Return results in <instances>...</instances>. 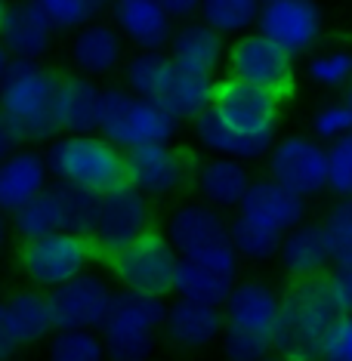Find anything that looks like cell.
Segmentation results:
<instances>
[{
  "label": "cell",
  "mask_w": 352,
  "mask_h": 361,
  "mask_svg": "<svg viewBox=\"0 0 352 361\" xmlns=\"http://www.w3.org/2000/svg\"><path fill=\"white\" fill-rule=\"evenodd\" d=\"M121 75L136 99L152 102L176 124H195L214 105L217 80L179 68L167 53H130Z\"/></svg>",
  "instance_id": "cell-1"
},
{
  "label": "cell",
  "mask_w": 352,
  "mask_h": 361,
  "mask_svg": "<svg viewBox=\"0 0 352 361\" xmlns=\"http://www.w3.org/2000/svg\"><path fill=\"white\" fill-rule=\"evenodd\" d=\"M340 315L343 312L331 293L327 275L288 281L281 290V315L272 334V352L291 361H318Z\"/></svg>",
  "instance_id": "cell-2"
},
{
  "label": "cell",
  "mask_w": 352,
  "mask_h": 361,
  "mask_svg": "<svg viewBox=\"0 0 352 361\" xmlns=\"http://www.w3.org/2000/svg\"><path fill=\"white\" fill-rule=\"evenodd\" d=\"M62 75L47 62L13 59L10 71L0 87V111L19 130L22 142L50 145L56 142L59 124H56V99H59Z\"/></svg>",
  "instance_id": "cell-3"
},
{
  "label": "cell",
  "mask_w": 352,
  "mask_h": 361,
  "mask_svg": "<svg viewBox=\"0 0 352 361\" xmlns=\"http://www.w3.org/2000/svg\"><path fill=\"white\" fill-rule=\"evenodd\" d=\"M164 235L174 244L179 259L198 262L229 278H241V259L232 244L229 216L201 201H183L170 210Z\"/></svg>",
  "instance_id": "cell-4"
},
{
  "label": "cell",
  "mask_w": 352,
  "mask_h": 361,
  "mask_svg": "<svg viewBox=\"0 0 352 361\" xmlns=\"http://www.w3.org/2000/svg\"><path fill=\"white\" fill-rule=\"evenodd\" d=\"M53 183L71 185L90 195H109L127 183L124 152L114 149L99 133L90 136H59L44 149Z\"/></svg>",
  "instance_id": "cell-5"
},
{
  "label": "cell",
  "mask_w": 352,
  "mask_h": 361,
  "mask_svg": "<svg viewBox=\"0 0 352 361\" xmlns=\"http://www.w3.org/2000/svg\"><path fill=\"white\" fill-rule=\"evenodd\" d=\"M114 149L133 152L142 145H174L179 124L170 114L154 109L152 102L136 99L124 84L102 87V109H99V130Z\"/></svg>",
  "instance_id": "cell-6"
},
{
  "label": "cell",
  "mask_w": 352,
  "mask_h": 361,
  "mask_svg": "<svg viewBox=\"0 0 352 361\" xmlns=\"http://www.w3.org/2000/svg\"><path fill=\"white\" fill-rule=\"evenodd\" d=\"M167 302L133 290H114L111 309L102 324V340L109 349V361H149L164 334Z\"/></svg>",
  "instance_id": "cell-7"
},
{
  "label": "cell",
  "mask_w": 352,
  "mask_h": 361,
  "mask_svg": "<svg viewBox=\"0 0 352 361\" xmlns=\"http://www.w3.org/2000/svg\"><path fill=\"white\" fill-rule=\"evenodd\" d=\"M99 266L109 272L111 281H118L121 290H133V293L164 300L167 293H174L179 253L174 250V244L167 241V235L161 228H152V232H145L130 247L102 259Z\"/></svg>",
  "instance_id": "cell-8"
},
{
  "label": "cell",
  "mask_w": 352,
  "mask_h": 361,
  "mask_svg": "<svg viewBox=\"0 0 352 361\" xmlns=\"http://www.w3.org/2000/svg\"><path fill=\"white\" fill-rule=\"evenodd\" d=\"M93 250L87 238L59 232L50 238H40L31 244H19L16 250V269L28 281V287H37L44 293H53L59 287L71 284L75 278L90 272Z\"/></svg>",
  "instance_id": "cell-9"
},
{
  "label": "cell",
  "mask_w": 352,
  "mask_h": 361,
  "mask_svg": "<svg viewBox=\"0 0 352 361\" xmlns=\"http://www.w3.org/2000/svg\"><path fill=\"white\" fill-rule=\"evenodd\" d=\"M124 164L127 183L154 201L195 188V173L201 161L183 145H142V149L124 152Z\"/></svg>",
  "instance_id": "cell-10"
},
{
  "label": "cell",
  "mask_w": 352,
  "mask_h": 361,
  "mask_svg": "<svg viewBox=\"0 0 352 361\" xmlns=\"http://www.w3.org/2000/svg\"><path fill=\"white\" fill-rule=\"evenodd\" d=\"M152 228V201L130 183L118 185L114 192L102 195L99 201V219H96V228L90 235L93 259H109L111 253L130 247Z\"/></svg>",
  "instance_id": "cell-11"
},
{
  "label": "cell",
  "mask_w": 352,
  "mask_h": 361,
  "mask_svg": "<svg viewBox=\"0 0 352 361\" xmlns=\"http://www.w3.org/2000/svg\"><path fill=\"white\" fill-rule=\"evenodd\" d=\"M266 176L275 179L303 201H312L327 192V145H322L315 136L291 133L278 136L266 158Z\"/></svg>",
  "instance_id": "cell-12"
},
{
  "label": "cell",
  "mask_w": 352,
  "mask_h": 361,
  "mask_svg": "<svg viewBox=\"0 0 352 361\" xmlns=\"http://www.w3.org/2000/svg\"><path fill=\"white\" fill-rule=\"evenodd\" d=\"M226 78L269 90L284 99L297 87V59L284 53L281 47H275L260 31H253V35H244L229 44Z\"/></svg>",
  "instance_id": "cell-13"
},
{
  "label": "cell",
  "mask_w": 352,
  "mask_h": 361,
  "mask_svg": "<svg viewBox=\"0 0 352 361\" xmlns=\"http://www.w3.org/2000/svg\"><path fill=\"white\" fill-rule=\"evenodd\" d=\"M210 111H214L226 127L238 130L244 136L278 139L281 96L269 93V90L241 84V80H235V78H223V80H217Z\"/></svg>",
  "instance_id": "cell-14"
},
{
  "label": "cell",
  "mask_w": 352,
  "mask_h": 361,
  "mask_svg": "<svg viewBox=\"0 0 352 361\" xmlns=\"http://www.w3.org/2000/svg\"><path fill=\"white\" fill-rule=\"evenodd\" d=\"M257 31L288 56L300 59L322 44L324 13L309 0H269L260 10Z\"/></svg>",
  "instance_id": "cell-15"
},
{
  "label": "cell",
  "mask_w": 352,
  "mask_h": 361,
  "mask_svg": "<svg viewBox=\"0 0 352 361\" xmlns=\"http://www.w3.org/2000/svg\"><path fill=\"white\" fill-rule=\"evenodd\" d=\"M114 290L109 275L93 272L75 278L71 284L50 293V309L56 331H102L105 315L111 309Z\"/></svg>",
  "instance_id": "cell-16"
},
{
  "label": "cell",
  "mask_w": 352,
  "mask_h": 361,
  "mask_svg": "<svg viewBox=\"0 0 352 361\" xmlns=\"http://www.w3.org/2000/svg\"><path fill=\"white\" fill-rule=\"evenodd\" d=\"M109 22L121 31L127 47H133V53H167L170 40L176 35V25L170 22V16L164 13V4H158V0L114 4Z\"/></svg>",
  "instance_id": "cell-17"
},
{
  "label": "cell",
  "mask_w": 352,
  "mask_h": 361,
  "mask_svg": "<svg viewBox=\"0 0 352 361\" xmlns=\"http://www.w3.org/2000/svg\"><path fill=\"white\" fill-rule=\"evenodd\" d=\"M238 213L244 219H250V223H257V226H263L269 232L284 238L309 219V201L297 198V195L288 192L284 185H278L275 179L257 176Z\"/></svg>",
  "instance_id": "cell-18"
},
{
  "label": "cell",
  "mask_w": 352,
  "mask_h": 361,
  "mask_svg": "<svg viewBox=\"0 0 352 361\" xmlns=\"http://www.w3.org/2000/svg\"><path fill=\"white\" fill-rule=\"evenodd\" d=\"M130 47L121 37V31L111 25L109 19L93 22L84 31H78L68 44V59L75 65V75H84L90 80L96 78H109L114 71H124V65L130 59Z\"/></svg>",
  "instance_id": "cell-19"
},
{
  "label": "cell",
  "mask_w": 352,
  "mask_h": 361,
  "mask_svg": "<svg viewBox=\"0 0 352 361\" xmlns=\"http://www.w3.org/2000/svg\"><path fill=\"white\" fill-rule=\"evenodd\" d=\"M226 334V312L214 306H201L189 300H174L164 318V336L170 346L183 352H201L223 340Z\"/></svg>",
  "instance_id": "cell-20"
},
{
  "label": "cell",
  "mask_w": 352,
  "mask_h": 361,
  "mask_svg": "<svg viewBox=\"0 0 352 361\" xmlns=\"http://www.w3.org/2000/svg\"><path fill=\"white\" fill-rule=\"evenodd\" d=\"M278 266L288 275V281L303 278H322L334 269L331 241H327L322 219H306L291 235H284L281 250H278Z\"/></svg>",
  "instance_id": "cell-21"
},
{
  "label": "cell",
  "mask_w": 352,
  "mask_h": 361,
  "mask_svg": "<svg viewBox=\"0 0 352 361\" xmlns=\"http://www.w3.org/2000/svg\"><path fill=\"white\" fill-rule=\"evenodd\" d=\"M53 185L50 167H47L44 152L37 149H22L13 158L0 164V210L6 216L28 207L35 198Z\"/></svg>",
  "instance_id": "cell-22"
},
{
  "label": "cell",
  "mask_w": 352,
  "mask_h": 361,
  "mask_svg": "<svg viewBox=\"0 0 352 361\" xmlns=\"http://www.w3.org/2000/svg\"><path fill=\"white\" fill-rule=\"evenodd\" d=\"M223 312H226V327L272 340L278 315H281V293L266 281H238Z\"/></svg>",
  "instance_id": "cell-23"
},
{
  "label": "cell",
  "mask_w": 352,
  "mask_h": 361,
  "mask_svg": "<svg viewBox=\"0 0 352 361\" xmlns=\"http://www.w3.org/2000/svg\"><path fill=\"white\" fill-rule=\"evenodd\" d=\"M253 176L248 164L241 161H229V158H207L198 164V173H195V192L198 201L214 207L219 213L232 210L238 213L244 198H248Z\"/></svg>",
  "instance_id": "cell-24"
},
{
  "label": "cell",
  "mask_w": 352,
  "mask_h": 361,
  "mask_svg": "<svg viewBox=\"0 0 352 361\" xmlns=\"http://www.w3.org/2000/svg\"><path fill=\"white\" fill-rule=\"evenodd\" d=\"M167 56L179 68L217 80V71L226 68L229 62V40L223 35H217L210 25H204L201 19H195V22H186V25H176V35L170 40Z\"/></svg>",
  "instance_id": "cell-25"
},
{
  "label": "cell",
  "mask_w": 352,
  "mask_h": 361,
  "mask_svg": "<svg viewBox=\"0 0 352 361\" xmlns=\"http://www.w3.org/2000/svg\"><path fill=\"white\" fill-rule=\"evenodd\" d=\"M102 87L84 75H62L56 99V124L62 136H90L99 130Z\"/></svg>",
  "instance_id": "cell-26"
},
{
  "label": "cell",
  "mask_w": 352,
  "mask_h": 361,
  "mask_svg": "<svg viewBox=\"0 0 352 361\" xmlns=\"http://www.w3.org/2000/svg\"><path fill=\"white\" fill-rule=\"evenodd\" d=\"M192 136L198 142V149L210 152V158H229V161H241V164H257L266 161L269 152L278 139H260V136H244L238 130L226 127L214 111H204L198 121L192 124Z\"/></svg>",
  "instance_id": "cell-27"
},
{
  "label": "cell",
  "mask_w": 352,
  "mask_h": 361,
  "mask_svg": "<svg viewBox=\"0 0 352 361\" xmlns=\"http://www.w3.org/2000/svg\"><path fill=\"white\" fill-rule=\"evenodd\" d=\"M56 40V31L50 28V22L44 19L37 0L35 4H22L10 6L6 25L0 31V44L10 53V59H28V62H44V56L50 53Z\"/></svg>",
  "instance_id": "cell-28"
},
{
  "label": "cell",
  "mask_w": 352,
  "mask_h": 361,
  "mask_svg": "<svg viewBox=\"0 0 352 361\" xmlns=\"http://www.w3.org/2000/svg\"><path fill=\"white\" fill-rule=\"evenodd\" d=\"M4 306L10 312L13 331L19 336L22 349L37 346V343H50V336L56 334L50 293L37 290V287H16L4 300Z\"/></svg>",
  "instance_id": "cell-29"
},
{
  "label": "cell",
  "mask_w": 352,
  "mask_h": 361,
  "mask_svg": "<svg viewBox=\"0 0 352 361\" xmlns=\"http://www.w3.org/2000/svg\"><path fill=\"white\" fill-rule=\"evenodd\" d=\"M241 278H229L223 272H214L207 266L198 262L179 259L176 269V281H174V297L176 300H189V302H201V306H214V309H226L229 297H232L235 284Z\"/></svg>",
  "instance_id": "cell-30"
},
{
  "label": "cell",
  "mask_w": 352,
  "mask_h": 361,
  "mask_svg": "<svg viewBox=\"0 0 352 361\" xmlns=\"http://www.w3.org/2000/svg\"><path fill=\"white\" fill-rule=\"evenodd\" d=\"M13 238L19 244H31L40 238H50L65 232V213H62V201L56 192V183L47 188L40 198H35L28 207H22L19 213H13Z\"/></svg>",
  "instance_id": "cell-31"
},
{
  "label": "cell",
  "mask_w": 352,
  "mask_h": 361,
  "mask_svg": "<svg viewBox=\"0 0 352 361\" xmlns=\"http://www.w3.org/2000/svg\"><path fill=\"white\" fill-rule=\"evenodd\" d=\"M260 10L263 6L253 0H207V4H201V22L232 44V40L257 31Z\"/></svg>",
  "instance_id": "cell-32"
},
{
  "label": "cell",
  "mask_w": 352,
  "mask_h": 361,
  "mask_svg": "<svg viewBox=\"0 0 352 361\" xmlns=\"http://www.w3.org/2000/svg\"><path fill=\"white\" fill-rule=\"evenodd\" d=\"M37 6L56 35L71 37L87 25H93V22H102L111 13V6L102 4V0H37Z\"/></svg>",
  "instance_id": "cell-33"
},
{
  "label": "cell",
  "mask_w": 352,
  "mask_h": 361,
  "mask_svg": "<svg viewBox=\"0 0 352 361\" xmlns=\"http://www.w3.org/2000/svg\"><path fill=\"white\" fill-rule=\"evenodd\" d=\"M229 228H232V244H235V253H238L241 262L260 266V262L278 259V250H281V241H284L281 235L250 223V219H244L241 213H232V216H229Z\"/></svg>",
  "instance_id": "cell-34"
},
{
  "label": "cell",
  "mask_w": 352,
  "mask_h": 361,
  "mask_svg": "<svg viewBox=\"0 0 352 361\" xmlns=\"http://www.w3.org/2000/svg\"><path fill=\"white\" fill-rule=\"evenodd\" d=\"M47 361H109L99 331H56L47 343Z\"/></svg>",
  "instance_id": "cell-35"
},
{
  "label": "cell",
  "mask_w": 352,
  "mask_h": 361,
  "mask_svg": "<svg viewBox=\"0 0 352 361\" xmlns=\"http://www.w3.org/2000/svg\"><path fill=\"white\" fill-rule=\"evenodd\" d=\"M56 192H59L62 213H65V232L90 241V235H93V228H96V219H99L102 198L99 195L80 192V188H71V185H59V183H56Z\"/></svg>",
  "instance_id": "cell-36"
},
{
  "label": "cell",
  "mask_w": 352,
  "mask_h": 361,
  "mask_svg": "<svg viewBox=\"0 0 352 361\" xmlns=\"http://www.w3.org/2000/svg\"><path fill=\"white\" fill-rule=\"evenodd\" d=\"M306 80L322 90H346L352 87V53L349 50H324L306 59Z\"/></svg>",
  "instance_id": "cell-37"
},
{
  "label": "cell",
  "mask_w": 352,
  "mask_h": 361,
  "mask_svg": "<svg viewBox=\"0 0 352 361\" xmlns=\"http://www.w3.org/2000/svg\"><path fill=\"white\" fill-rule=\"evenodd\" d=\"M327 241H331L334 269L352 266V201H337L322 216Z\"/></svg>",
  "instance_id": "cell-38"
},
{
  "label": "cell",
  "mask_w": 352,
  "mask_h": 361,
  "mask_svg": "<svg viewBox=\"0 0 352 361\" xmlns=\"http://www.w3.org/2000/svg\"><path fill=\"white\" fill-rule=\"evenodd\" d=\"M309 127H312V136L318 139V142H340L343 136L352 133V102L343 96V99L337 102H324L318 105V109L312 111V118H309Z\"/></svg>",
  "instance_id": "cell-39"
},
{
  "label": "cell",
  "mask_w": 352,
  "mask_h": 361,
  "mask_svg": "<svg viewBox=\"0 0 352 361\" xmlns=\"http://www.w3.org/2000/svg\"><path fill=\"white\" fill-rule=\"evenodd\" d=\"M327 192L337 195V201H352V133L327 145Z\"/></svg>",
  "instance_id": "cell-40"
},
{
  "label": "cell",
  "mask_w": 352,
  "mask_h": 361,
  "mask_svg": "<svg viewBox=\"0 0 352 361\" xmlns=\"http://www.w3.org/2000/svg\"><path fill=\"white\" fill-rule=\"evenodd\" d=\"M219 343H223L226 361H263L272 355V340L248 331H235V327H226Z\"/></svg>",
  "instance_id": "cell-41"
},
{
  "label": "cell",
  "mask_w": 352,
  "mask_h": 361,
  "mask_svg": "<svg viewBox=\"0 0 352 361\" xmlns=\"http://www.w3.org/2000/svg\"><path fill=\"white\" fill-rule=\"evenodd\" d=\"M318 361H352V315H340V322L331 327Z\"/></svg>",
  "instance_id": "cell-42"
},
{
  "label": "cell",
  "mask_w": 352,
  "mask_h": 361,
  "mask_svg": "<svg viewBox=\"0 0 352 361\" xmlns=\"http://www.w3.org/2000/svg\"><path fill=\"white\" fill-rule=\"evenodd\" d=\"M327 284H331V293L337 300V306L343 315H352V266H340L327 272Z\"/></svg>",
  "instance_id": "cell-43"
},
{
  "label": "cell",
  "mask_w": 352,
  "mask_h": 361,
  "mask_svg": "<svg viewBox=\"0 0 352 361\" xmlns=\"http://www.w3.org/2000/svg\"><path fill=\"white\" fill-rule=\"evenodd\" d=\"M22 352V343L13 331V322H10V312H6L4 300H0V361H13L16 355Z\"/></svg>",
  "instance_id": "cell-44"
},
{
  "label": "cell",
  "mask_w": 352,
  "mask_h": 361,
  "mask_svg": "<svg viewBox=\"0 0 352 361\" xmlns=\"http://www.w3.org/2000/svg\"><path fill=\"white\" fill-rule=\"evenodd\" d=\"M164 13L170 16L174 25H186V22L201 19V4L198 0H164Z\"/></svg>",
  "instance_id": "cell-45"
},
{
  "label": "cell",
  "mask_w": 352,
  "mask_h": 361,
  "mask_svg": "<svg viewBox=\"0 0 352 361\" xmlns=\"http://www.w3.org/2000/svg\"><path fill=\"white\" fill-rule=\"evenodd\" d=\"M22 149H25V142H22L19 130H16L10 124V118L0 111V164H4L6 158H13V154L22 152Z\"/></svg>",
  "instance_id": "cell-46"
},
{
  "label": "cell",
  "mask_w": 352,
  "mask_h": 361,
  "mask_svg": "<svg viewBox=\"0 0 352 361\" xmlns=\"http://www.w3.org/2000/svg\"><path fill=\"white\" fill-rule=\"evenodd\" d=\"M10 241H13V219L0 210V250H4Z\"/></svg>",
  "instance_id": "cell-47"
},
{
  "label": "cell",
  "mask_w": 352,
  "mask_h": 361,
  "mask_svg": "<svg viewBox=\"0 0 352 361\" xmlns=\"http://www.w3.org/2000/svg\"><path fill=\"white\" fill-rule=\"evenodd\" d=\"M10 53L4 50V44H0V87H4V78H6V71H10Z\"/></svg>",
  "instance_id": "cell-48"
},
{
  "label": "cell",
  "mask_w": 352,
  "mask_h": 361,
  "mask_svg": "<svg viewBox=\"0 0 352 361\" xmlns=\"http://www.w3.org/2000/svg\"><path fill=\"white\" fill-rule=\"evenodd\" d=\"M6 16H10V4H0V31L6 25Z\"/></svg>",
  "instance_id": "cell-49"
},
{
  "label": "cell",
  "mask_w": 352,
  "mask_h": 361,
  "mask_svg": "<svg viewBox=\"0 0 352 361\" xmlns=\"http://www.w3.org/2000/svg\"><path fill=\"white\" fill-rule=\"evenodd\" d=\"M263 361H291V358H281V355H275V352H272V355L263 358Z\"/></svg>",
  "instance_id": "cell-50"
},
{
  "label": "cell",
  "mask_w": 352,
  "mask_h": 361,
  "mask_svg": "<svg viewBox=\"0 0 352 361\" xmlns=\"http://www.w3.org/2000/svg\"><path fill=\"white\" fill-rule=\"evenodd\" d=\"M343 96H346V99L352 102V87H349V90H346V93H343Z\"/></svg>",
  "instance_id": "cell-51"
}]
</instances>
